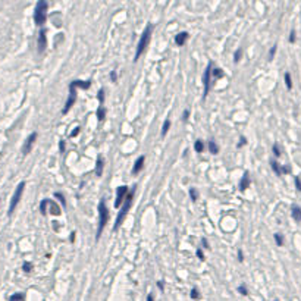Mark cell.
Segmentation results:
<instances>
[{"instance_id": "obj_1", "label": "cell", "mask_w": 301, "mask_h": 301, "mask_svg": "<svg viewBox=\"0 0 301 301\" xmlns=\"http://www.w3.org/2000/svg\"><path fill=\"white\" fill-rule=\"evenodd\" d=\"M134 190H131L126 194V197H125V203H123V206L122 209H121V212H119V215H117V219H116V222H115V226H113V231H117L119 229V226L122 225L123 222V219L126 218V213H128V210L131 209V206H132V201H134Z\"/></svg>"}, {"instance_id": "obj_2", "label": "cell", "mask_w": 301, "mask_h": 301, "mask_svg": "<svg viewBox=\"0 0 301 301\" xmlns=\"http://www.w3.org/2000/svg\"><path fill=\"white\" fill-rule=\"evenodd\" d=\"M107 220H109V212H107L106 203L101 200L99 203V228H97V235H95V240H99L101 235V231L106 226Z\"/></svg>"}, {"instance_id": "obj_3", "label": "cell", "mask_w": 301, "mask_h": 301, "mask_svg": "<svg viewBox=\"0 0 301 301\" xmlns=\"http://www.w3.org/2000/svg\"><path fill=\"white\" fill-rule=\"evenodd\" d=\"M151 29H153V27H151V25H147L145 29H144V33L141 34V38H139V41H138V47H137V51H135V59H134V60H138V57L144 53L145 47L148 46V43H150Z\"/></svg>"}, {"instance_id": "obj_4", "label": "cell", "mask_w": 301, "mask_h": 301, "mask_svg": "<svg viewBox=\"0 0 301 301\" xmlns=\"http://www.w3.org/2000/svg\"><path fill=\"white\" fill-rule=\"evenodd\" d=\"M46 18H47V2L40 0L38 3L35 5V11H34V22L37 24L38 27H41V25L46 22Z\"/></svg>"}, {"instance_id": "obj_5", "label": "cell", "mask_w": 301, "mask_h": 301, "mask_svg": "<svg viewBox=\"0 0 301 301\" xmlns=\"http://www.w3.org/2000/svg\"><path fill=\"white\" fill-rule=\"evenodd\" d=\"M24 188H25V182H21V184H19V185L16 187L15 193H13V197H12L11 203H9V212H7V215H9V216H11L12 213L15 212V209H16L18 203L21 201V197H22Z\"/></svg>"}, {"instance_id": "obj_6", "label": "cell", "mask_w": 301, "mask_h": 301, "mask_svg": "<svg viewBox=\"0 0 301 301\" xmlns=\"http://www.w3.org/2000/svg\"><path fill=\"white\" fill-rule=\"evenodd\" d=\"M75 100H77V90H75V87H73V84L71 82V84H69V97H68L66 103H65V107H63V110H62L63 115H66L68 110L73 106Z\"/></svg>"}, {"instance_id": "obj_7", "label": "cell", "mask_w": 301, "mask_h": 301, "mask_svg": "<svg viewBox=\"0 0 301 301\" xmlns=\"http://www.w3.org/2000/svg\"><path fill=\"white\" fill-rule=\"evenodd\" d=\"M210 77H212V63H209V66L206 68V72L203 75V87H204V94H203V100L209 94V88H210Z\"/></svg>"}, {"instance_id": "obj_8", "label": "cell", "mask_w": 301, "mask_h": 301, "mask_svg": "<svg viewBox=\"0 0 301 301\" xmlns=\"http://www.w3.org/2000/svg\"><path fill=\"white\" fill-rule=\"evenodd\" d=\"M126 194H128V188L126 187H119L116 190V200H115V207H121V204H122V201L125 200V197H126Z\"/></svg>"}, {"instance_id": "obj_9", "label": "cell", "mask_w": 301, "mask_h": 301, "mask_svg": "<svg viewBox=\"0 0 301 301\" xmlns=\"http://www.w3.org/2000/svg\"><path fill=\"white\" fill-rule=\"evenodd\" d=\"M35 138H37V132H33V134H31L27 139H25V144H24V147H22V154H24V156H27L28 153L31 151V148H33Z\"/></svg>"}, {"instance_id": "obj_10", "label": "cell", "mask_w": 301, "mask_h": 301, "mask_svg": "<svg viewBox=\"0 0 301 301\" xmlns=\"http://www.w3.org/2000/svg\"><path fill=\"white\" fill-rule=\"evenodd\" d=\"M270 165H272V169L275 170L276 175H282V173H290L291 172V167L290 166H279V163L275 162V160L270 163Z\"/></svg>"}, {"instance_id": "obj_11", "label": "cell", "mask_w": 301, "mask_h": 301, "mask_svg": "<svg viewBox=\"0 0 301 301\" xmlns=\"http://www.w3.org/2000/svg\"><path fill=\"white\" fill-rule=\"evenodd\" d=\"M46 44H47V38H46V31L41 29L38 34V51H43L46 49Z\"/></svg>"}, {"instance_id": "obj_12", "label": "cell", "mask_w": 301, "mask_h": 301, "mask_svg": "<svg viewBox=\"0 0 301 301\" xmlns=\"http://www.w3.org/2000/svg\"><path fill=\"white\" fill-rule=\"evenodd\" d=\"M291 215H292V219L295 222H301V207L300 206H294L291 207Z\"/></svg>"}, {"instance_id": "obj_13", "label": "cell", "mask_w": 301, "mask_h": 301, "mask_svg": "<svg viewBox=\"0 0 301 301\" xmlns=\"http://www.w3.org/2000/svg\"><path fill=\"white\" fill-rule=\"evenodd\" d=\"M250 187V175H248V172L244 173V176H242V179H241V182H240V190L241 191H244L247 190Z\"/></svg>"}, {"instance_id": "obj_14", "label": "cell", "mask_w": 301, "mask_h": 301, "mask_svg": "<svg viewBox=\"0 0 301 301\" xmlns=\"http://www.w3.org/2000/svg\"><path fill=\"white\" fill-rule=\"evenodd\" d=\"M144 160H145V157L144 156H139L138 157V160L135 162L134 167H132V173H138L141 169H143V165H144Z\"/></svg>"}, {"instance_id": "obj_15", "label": "cell", "mask_w": 301, "mask_h": 301, "mask_svg": "<svg viewBox=\"0 0 301 301\" xmlns=\"http://www.w3.org/2000/svg\"><path fill=\"white\" fill-rule=\"evenodd\" d=\"M187 38H188V34L187 33H179L178 35H175V43L178 46H182V44H185Z\"/></svg>"}, {"instance_id": "obj_16", "label": "cell", "mask_w": 301, "mask_h": 301, "mask_svg": "<svg viewBox=\"0 0 301 301\" xmlns=\"http://www.w3.org/2000/svg\"><path fill=\"white\" fill-rule=\"evenodd\" d=\"M103 166H104V162H103V159L99 156L97 157V163H95V175H97V176H100L101 173H103Z\"/></svg>"}, {"instance_id": "obj_17", "label": "cell", "mask_w": 301, "mask_h": 301, "mask_svg": "<svg viewBox=\"0 0 301 301\" xmlns=\"http://www.w3.org/2000/svg\"><path fill=\"white\" fill-rule=\"evenodd\" d=\"M72 84H73V87H75V88L79 87V88H82V90H87V88H90L91 81H72Z\"/></svg>"}, {"instance_id": "obj_18", "label": "cell", "mask_w": 301, "mask_h": 301, "mask_svg": "<svg viewBox=\"0 0 301 301\" xmlns=\"http://www.w3.org/2000/svg\"><path fill=\"white\" fill-rule=\"evenodd\" d=\"M49 204H50V213L51 215L59 216V215H60V209H59V206L56 204L55 201H50V200H49Z\"/></svg>"}, {"instance_id": "obj_19", "label": "cell", "mask_w": 301, "mask_h": 301, "mask_svg": "<svg viewBox=\"0 0 301 301\" xmlns=\"http://www.w3.org/2000/svg\"><path fill=\"white\" fill-rule=\"evenodd\" d=\"M209 150H210L212 154H218V153H219V147L216 145L215 141H209Z\"/></svg>"}, {"instance_id": "obj_20", "label": "cell", "mask_w": 301, "mask_h": 301, "mask_svg": "<svg viewBox=\"0 0 301 301\" xmlns=\"http://www.w3.org/2000/svg\"><path fill=\"white\" fill-rule=\"evenodd\" d=\"M24 298H25V295L22 292H18V294H13L9 297V301H24Z\"/></svg>"}, {"instance_id": "obj_21", "label": "cell", "mask_w": 301, "mask_h": 301, "mask_svg": "<svg viewBox=\"0 0 301 301\" xmlns=\"http://www.w3.org/2000/svg\"><path fill=\"white\" fill-rule=\"evenodd\" d=\"M194 148H195L197 153H201V151L204 150V144H203V141H201V139H197V141H195Z\"/></svg>"}, {"instance_id": "obj_22", "label": "cell", "mask_w": 301, "mask_h": 301, "mask_svg": "<svg viewBox=\"0 0 301 301\" xmlns=\"http://www.w3.org/2000/svg\"><path fill=\"white\" fill-rule=\"evenodd\" d=\"M169 128H170V121H169V119H166V121H165V123H163V128H162V137H165V135L167 134Z\"/></svg>"}, {"instance_id": "obj_23", "label": "cell", "mask_w": 301, "mask_h": 301, "mask_svg": "<svg viewBox=\"0 0 301 301\" xmlns=\"http://www.w3.org/2000/svg\"><path fill=\"white\" fill-rule=\"evenodd\" d=\"M285 84H286V88L288 90H291L292 88V79H291V75H290V72H286L285 73Z\"/></svg>"}, {"instance_id": "obj_24", "label": "cell", "mask_w": 301, "mask_h": 301, "mask_svg": "<svg viewBox=\"0 0 301 301\" xmlns=\"http://www.w3.org/2000/svg\"><path fill=\"white\" fill-rule=\"evenodd\" d=\"M47 204H49V200L47 198L40 203V212L43 213V215H46V212H47Z\"/></svg>"}, {"instance_id": "obj_25", "label": "cell", "mask_w": 301, "mask_h": 301, "mask_svg": "<svg viewBox=\"0 0 301 301\" xmlns=\"http://www.w3.org/2000/svg\"><path fill=\"white\" fill-rule=\"evenodd\" d=\"M104 115H106V110L103 109V106H100L99 109H97V119H99V121H103V119H104Z\"/></svg>"}, {"instance_id": "obj_26", "label": "cell", "mask_w": 301, "mask_h": 301, "mask_svg": "<svg viewBox=\"0 0 301 301\" xmlns=\"http://www.w3.org/2000/svg\"><path fill=\"white\" fill-rule=\"evenodd\" d=\"M22 270L25 272V273H29L31 270H33V263H29V262H25L22 264Z\"/></svg>"}, {"instance_id": "obj_27", "label": "cell", "mask_w": 301, "mask_h": 301, "mask_svg": "<svg viewBox=\"0 0 301 301\" xmlns=\"http://www.w3.org/2000/svg\"><path fill=\"white\" fill-rule=\"evenodd\" d=\"M275 241H276V244L279 247L284 246V237H282V234H275Z\"/></svg>"}, {"instance_id": "obj_28", "label": "cell", "mask_w": 301, "mask_h": 301, "mask_svg": "<svg viewBox=\"0 0 301 301\" xmlns=\"http://www.w3.org/2000/svg\"><path fill=\"white\" fill-rule=\"evenodd\" d=\"M212 73H213V77H215V78H222V77H223L222 69H219V68H216V69H212Z\"/></svg>"}, {"instance_id": "obj_29", "label": "cell", "mask_w": 301, "mask_h": 301, "mask_svg": "<svg viewBox=\"0 0 301 301\" xmlns=\"http://www.w3.org/2000/svg\"><path fill=\"white\" fill-rule=\"evenodd\" d=\"M241 56H242V49H238V50L235 51V56H234L235 63H238V62L241 60Z\"/></svg>"}, {"instance_id": "obj_30", "label": "cell", "mask_w": 301, "mask_h": 301, "mask_svg": "<svg viewBox=\"0 0 301 301\" xmlns=\"http://www.w3.org/2000/svg\"><path fill=\"white\" fill-rule=\"evenodd\" d=\"M238 292H240L241 295H248V290H247L246 285H240L238 286Z\"/></svg>"}, {"instance_id": "obj_31", "label": "cell", "mask_w": 301, "mask_h": 301, "mask_svg": "<svg viewBox=\"0 0 301 301\" xmlns=\"http://www.w3.org/2000/svg\"><path fill=\"white\" fill-rule=\"evenodd\" d=\"M191 298H193V300H198V298H200V292H198L197 288H193V290H191Z\"/></svg>"}, {"instance_id": "obj_32", "label": "cell", "mask_w": 301, "mask_h": 301, "mask_svg": "<svg viewBox=\"0 0 301 301\" xmlns=\"http://www.w3.org/2000/svg\"><path fill=\"white\" fill-rule=\"evenodd\" d=\"M276 47H278V46L275 44L273 47H272V49H270V51H269V56H268V59H269V60H273V57H275V53H276Z\"/></svg>"}, {"instance_id": "obj_33", "label": "cell", "mask_w": 301, "mask_h": 301, "mask_svg": "<svg viewBox=\"0 0 301 301\" xmlns=\"http://www.w3.org/2000/svg\"><path fill=\"white\" fill-rule=\"evenodd\" d=\"M272 150H273V154L276 157L281 156V148H279V145L278 144H273V147H272Z\"/></svg>"}, {"instance_id": "obj_34", "label": "cell", "mask_w": 301, "mask_h": 301, "mask_svg": "<svg viewBox=\"0 0 301 301\" xmlns=\"http://www.w3.org/2000/svg\"><path fill=\"white\" fill-rule=\"evenodd\" d=\"M55 197H56V198H59V201H60L63 206L66 204V201H65V197H63V195H62L60 193H55Z\"/></svg>"}, {"instance_id": "obj_35", "label": "cell", "mask_w": 301, "mask_h": 301, "mask_svg": "<svg viewBox=\"0 0 301 301\" xmlns=\"http://www.w3.org/2000/svg\"><path fill=\"white\" fill-rule=\"evenodd\" d=\"M97 97H99V101L103 103V101H104V90H103V88L99 90V95H97Z\"/></svg>"}, {"instance_id": "obj_36", "label": "cell", "mask_w": 301, "mask_h": 301, "mask_svg": "<svg viewBox=\"0 0 301 301\" xmlns=\"http://www.w3.org/2000/svg\"><path fill=\"white\" fill-rule=\"evenodd\" d=\"M190 197H191V200H193V201H195V200H197V197H198V194L195 193V190H194V188H191V190H190Z\"/></svg>"}, {"instance_id": "obj_37", "label": "cell", "mask_w": 301, "mask_h": 301, "mask_svg": "<svg viewBox=\"0 0 301 301\" xmlns=\"http://www.w3.org/2000/svg\"><path fill=\"white\" fill-rule=\"evenodd\" d=\"M290 43H295V31L292 29L290 34Z\"/></svg>"}, {"instance_id": "obj_38", "label": "cell", "mask_w": 301, "mask_h": 301, "mask_svg": "<svg viewBox=\"0 0 301 301\" xmlns=\"http://www.w3.org/2000/svg\"><path fill=\"white\" fill-rule=\"evenodd\" d=\"M295 187L298 191H301V179L298 176H295Z\"/></svg>"}, {"instance_id": "obj_39", "label": "cell", "mask_w": 301, "mask_h": 301, "mask_svg": "<svg viewBox=\"0 0 301 301\" xmlns=\"http://www.w3.org/2000/svg\"><path fill=\"white\" fill-rule=\"evenodd\" d=\"M197 257H198V259H200L201 262H203V260H204V254H203V251H201L200 248H198V250H197Z\"/></svg>"}, {"instance_id": "obj_40", "label": "cell", "mask_w": 301, "mask_h": 301, "mask_svg": "<svg viewBox=\"0 0 301 301\" xmlns=\"http://www.w3.org/2000/svg\"><path fill=\"white\" fill-rule=\"evenodd\" d=\"M246 143H247V139H246V138H244V137H241V139H240V143H238V148H240V147H242V145L246 144Z\"/></svg>"}, {"instance_id": "obj_41", "label": "cell", "mask_w": 301, "mask_h": 301, "mask_svg": "<svg viewBox=\"0 0 301 301\" xmlns=\"http://www.w3.org/2000/svg\"><path fill=\"white\" fill-rule=\"evenodd\" d=\"M116 78H117L116 72H115V71H112V72H110V79L113 81V82H115V81H116Z\"/></svg>"}, {"instance_id": "obj_42", "label": "cell", "mask_w": 301, "mask_h": 301, "mask_svg": "<svg viewBox=\"0 0 301 301\" xmlns=\"http://www.w3.org/2000/svg\"><path fill=\"white\" fill-rule=\"evenodd\" d=\"M238 260H240V262H244V254H242V250H238Z\"/></svg>"}, {"instance_id": "obj_43", "label": "cell", "mask_w": 301, "mask_h": 301, "mask_svg": "<svg viewBox=\"0 0 301 301\" xmlns=\"http://www.w3.org/2000/svg\"><path fill=\"white\" fill-rule=\"evenodd\" d=\"M79 129H81V128H79V126H77V128H75V129H73V131H72V134H71V137H77V135H78V132H79Z\"/></svg>"}, {"instance_id": "obj_44", "label": "cell", "mask_w": 301, "mask_h": 301, "mask_svg": "<svg viewBox=\"0 0 301 301\" xmlns=\"http://www.w3.org/2000/svg\"><path fill=\"white\" fill-rule=\"evenodd\" d=\"M201 244H203V247H204V248H209V242H207L206 238H203V240H201Z\"/></svg>"}, {"instance_id": "obj_45", "label": "cell", "mask_w": 301, "mask_h": 301, "mask_svg": "<svg viewBox=\"0 0 301 301\" xmlns=\"http://www.w3.org/2000/svg\"><path fill=\"white\" fill-rule=\"evenodd\" d=\"M188 116H190V112H188V110H185V112H184V115H182V117H184V121H187V119H188Z\"/></svg>"}, {"instance_id": "obj_46", "label": "cell", "mask_w": 301, "mask_h": 301, "mask_svg": "<svg viewBox=\"0 0 301 301\" xmlns=\"http://www.w3.org/2000/svg\"><path fill=\"white\" fill-rule=\"evenodd\" d=\"M59 148H60V151H65V141H60V144H59Z\"/></svg>"}, {"instance_id": "obj_47", "label": "cell", "mask_w": 301, "mask_h": 301, "mask_svg": "<svg viewBox=\"0 0 301 301\" xmlns=\"http://www.w3.org/2000/svg\"><path fill=\"white\" fill-rule=\"evenodd\" d=\"M157 286H159V290H162V291H163V288H165V285H163L162 281H159V282H157Z\"/></svg>"}, {"instance_id": "obj_48", "label": "cell", "mask_w": 301, "mask_h": 301, "mask_svg": "<svg viewBox=\"0 0 301 301\" xmlns=\"http://www.w3.org/2000/svg\"><path fill=\"white\" fill-rule=\"evenodd\" d=\"M147 301H154V297H153V294H150V295L147 297Z\"/></svg>"}, {"instance_id": "obj_49", "label": "cell", "mask_w": 301, "mask_h": 301, "mask_svg": "<svg viewBox=\"0 0 301 301\" xmlns=\"http://www.w3.org/2000/svg\"><path fill=\"white\" fill-rule=\"evenodd\" d=\"M75 235H77L75 232H72V234H71V241H72V242L75 241Z\"/></svg>"}, {"instance_id": "obj_50", "label": "cell", "mask_w": 301, "mask_h": 301, "mask_svg": "<svg viewBox=\"0 0 301 301\" xmlns=\"http://www.w3.org/2000/svg\"><path fill=\"white\" fill-rule=\"evenodd\" d=\"M275 301H278V300H275Z\"/></svg>"}]
</instances>
